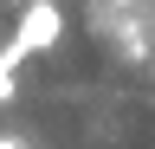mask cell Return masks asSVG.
<instances>
[{
  "instance_id": "6da1fadb",
  "label": "cell",
  "mask_w": 155,
  "mask_h": 149,
  "mask_svg": "<svg viewBox=\"0 0 155 149\" xmlns=\"http://www.w3.org/2000/svg\"><path fill=\"white\" fill-rule=\"evenodd\" d=\"M58 39H65V7L58 0H32L26 13H19V26H13V39H0V65H26L32 52H52Z\"/></svg>"
},
{
  "instance_id": "7a4b0ae2",
  "label": "cell",
  "mask_w": 155,
  "mask_h": 149,
  "mask_svg": "<svg viewBox=\"0 0 155 149\" xmlns=\"http://www.w3.org/2000/svg\"><path fill=\"white\" fill-rule=\"evenodd\" d=\"M13 84H19V71H13V65H0V104L13 97Z\"/></svg>"
},
{
  "instance_id": "3957f363",
  "label": "cell",
  "mask_w": 155,
  "mask_h": 149,
  "mask_svg": "<svg viewBox=\"0 0 155 149\" xmlns=\"http://www.w3.org/2000/svg\"><path fill=\"white\" fill-rule=\"evenodd\" d=\"M0 149H26V143H19V136H0Z\"/></svg>"
},
{
  "instance_id": "277c9868",
  "label": "cell",
  "mask_w": 155,
  "mask_h": 149,
  "mask_svg": "<svg viewBox=\"0 0 155 149\" xmlns=\"http://www.w3.org/2000/svg\"><path fill=\"white\" fill-rule=\"evenodd\" d=\"M0 39H7V32H0Z\"/></svg>"
}]
</instances>
